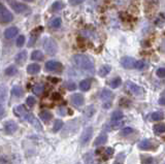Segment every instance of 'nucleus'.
<instances>
[{
    "mask_svg": "<svg viewBox=\"0 0 165 164\" xmlns=\"http://www.w3.org/2000/svg\"><path fill=\"white\" fill-rule=\"evenodd\" d=\"M72 60H73V63L79 68L83 69V70L87 71V72H90V73L94 72V62L89 56L83 54H77L74 55Z\"/></svg>",
    "mask_w": 165,
    "mask_h": 164,
    "instance_id": "1",
    "label": "nucleus"
},
{
    "mask_svg": "<svg viewBox=\"0 0 165 164\" xmlns=\"http://www.w3.org/2000/svg\"><path fill=\"white\" fill-rule=\"evenodd\" d=\"M42 46H43L44 52L50 56H53L58 52V44H57L56 40L51 37H45L42 42Z\"/></svg>",
    "mask_w": 165,
    "mask_h": 164,
    "instance_id": "2",
    "label": "nucleus"
},
{
    "mask_svg": "<svg viewBox=\"0 0 165 164\" xmlns=\"http://www.w3.org/2000/svg\"><path fill=\"white\" fill-rule=\"evenodd\" d=\"M14 19L12 14L5 7L4 5L0 4V22L2 24H8Z\"/></svg>",
    "mask_w": 165,
    "mask_h": 164,
    "instance_id": "3",
    "label": "nucleus"
},
{
    "mask_svg": "<svg viewBox=\"0 0 165 164\" xmlns=\"http://www.w3.org/2000/svg\"><path fill=\"white\" fill-rule=\"evenodd\" d=\"M44 67L50 72H60V70L62 69V64L56 60H50L45 63Z\"/></svg>",
    "mask_w": 165,
    "mask_h": 164,
    "instance_id": "4",
    "label": "nucleus"
},
{
    "mask_svg": "<svg viewBox=\"0 0 165 164\" xmlns=\"http://www.w3.org/2000/svg\"><path fill=\"white\" fill-rule=\"evenodd\" d=\"M126 87H127V89H128L129 91H130L131 93L133 94V95L135 96H141L143 94V90L141 87H139L138 85H136V84L132 83V82L128 81L127 83H126Z\"/></svg>",
    "mask_w": 165,
    "mask_h": 164,
    "instance_id": "5",
    "label": "nucleus"
},
{
    "mask_svg": "<svg viewBox=\"0 0 165 164\" xmlns=\"http://www.w3.org/2000/svg\"><path fill=\"white\" fill-rule=\"evenodd\" d=\"M10 7L15 10L17 14H22L25 10H27V5L22 2H19V1H10Z\"/></svg>",
    "mask_w": 165,
    "mask_h": 164,
    "instance_id": "6",
    "label": "nucleus"
},
{
    "mask_svg": "<svg viewBox=\"0 0 165 164\" xmlns=\"http://www.w3.org/2000/svg\"><path fill=\"white\" fill-rule=\"evenodd\" d=\"M92 134H93V128L92 127H88L84 130V132L81 133V145H86L88 144L89 140H91Z\"/></svg>",
    "mask_w": 165,
    "mask_h": 164,
    "instance_id": "7",
    "label": "nucleus"
},
{
    "mask_svg": "<svg viewBox=\"0 0 165 164\" xmlns=\"http://www.w3.org/2000/svg\"><path fill=\"white\" fill-rule=\"evenodd\" d=\"M18 130V125L15 121H6L4 123V131L8 134H12Z\"/></svg>",
    "mask_w": 165,
    "mask_h": 164,
    "instance_id": "8",
    "label": "nucleus"
},
{
    "mask_svg": "<svg viewBox=\"0 0 165 164\" xmlns=\"http://www.w3.org/2000/svg\"><path fill=\"white\" fill-rule=\"evenodd\" d=\"M135 60L132 58V57H124V58L121 59V65L124 67V68L127 69H131L134 68L135 66Z\"/></svg>",
    "mask_w": 165,
    "mask_h": 164,
    "instance_id": "9",
    "label": "nucleus"
},
{
    "mask_svg": "<svg viewBox=\"0 0 165 164\" xmlns=\"http://www.w3.org/2000/svg\"><path fill=\"white\" fill-rule=\"evenodd\" d=\"M25 120L28 121V122H29L30 124H31V125L33 126V127L36 128V129L41 130V125H40L39 121L37 120L36 118H35L34 116L32 115V114H29V113H28V114H27V116L25 117Z\"/></svg>",
    "mask_w": 165,
    "mask_h": 164,
    "instance_id": "10",
    "label": "nucleus"
},
{
    "mask_svg": "<svg viewBox=\"0 0 165 164\" xmlns=\"http://www.w3.org/2000/svg\"><path fill=\"white\" fill-rule=\"evenodd\" d=\"M71 102L73 105L75 106H81L83 104H84L85 102V98L84 96L81 95V94L79 93H77V94H73V95H71Z\"/></svg>",
    "mask_w": 165,
    "mask_h": 164,
    "instance_id": "11",
    "label": "nucleus"
},
{
    "mask_svg": "<svg viewBox=\"0 0 165 164\" xmlns=\"http://www.w3.org/2000/svg\"><path fill=\"white\" fill-rule=\"evenodd\" d=\"M14 113H15V115L17 116V117L21 118V119H24L25 120V117L27 116L28 112H27V110L25 108L24 105L20 104V105H17L15 108H14Z\"/></svg>",
    "mask_w": 165,
    "mask_h": 164,
    "instance_id": "12",
    "label": "nucleus"
},
{
    "mask_svg": "<svg viewBox=\"0 0 165 164\" xmlns=\"http://www.w3.org/2000/svg\"><path fill=\"white\" fill-rule=\"evenodd\" d=\"M100 98L103 102H111V98H113L111 91L109 90V89H103V90L101 91Z\"/></svg>",
    "mask_w": 165,
    "mask_h": 164,
    "instance_id": "13",
    "label": "nucleus"
},
{
    "mask_svg": "<svg viewBox=\"0 0 165 164\" xmlns=\"http://www.w3.org/2000/svg\"><path fill=\"white\" fill-rule=\"evenodd\" d=\"M19 33V29L17 27H10L4 31V37L6 39H12L16 37Z\"/></svg>",
    "mask_w": 165,
    "mask_h": 164,
    "instance_id": "14",
    "label": "nucleus"
},
{
    "mask_svg": "<svg viewBox=\"0 0 165 164\" xmlns=\"http://www.w3.org/2000/svg\"><path fill=\"white\" fill-rule=\"evenodd\" d=\"M27 73L31 74V76H33V74H37L38 72L40 71V66L39 64L37 63H32V64H29L27 66Z\"/></svg>",
    "mask_w": 165,
    "mask_h": 164,
    "instance_id": "15",
    "label": "nucleus"
},
{
    "mask_svg": "<svg viewBox=\"0 0 165 164\" xmlns=\"http://www.w3.org/2000/svg\"><path fill=\"white\" fill-rule=\"evenodd\" d=\"M26 59H27V51L24 50V51H21L20 53H18L15 60L18 64H21V65H22L23 63H25Z\"/></svg>",
    "mask_w": 165,
    "mask_h": 164,
    "instance_id": "16",
    "label": "nucleus"
},
{
    "mask_svg": "<svg viewBox=\"0 0 165 164\" xmlns=\"http://www.w3.org/2000/svg\"><path fill=\"white\" fill-rule=\"evenodd\" d=\"M31 59L33 61H42L43 60V53L39 50H35L31 54Z\"/></svg>",
    "mask_w": 165,
    "mask_h": 164,
    "instance_id": "17",
    "label": "nucleus"
},
{
    "mask_svg": "<svg viewBox=\"0 0 165 164\" xmlns=\"http://www.w3.org/2000/svg\"><path fill=\"white\" fill-rule=\"evenodd\" d=\"M111 67L109 66V65H102V66L99 68V70H98V74L100 76H106L107 74L111 72Z\"/></svg>",
    "mask_w": 165,
    "mask_h": 164,
    "instance_id": "18",
    "label": "nucleus"
},
{
    "mask_svg": "<svg viewBox=\"0 0 165 164\" xmlns=\"http://www.w3.org/2000/svg\"><path fill=\"white\" fill-rule=\"evenodd\" d=\"M61 24H62V20L57 17V18H54V19L49 23V26L51 28H53V29H58V28H60Z\"/></svg>",
    "mask_w": 165,
    "mask_h": 164,
    "instance_id": "19",
    "label": "nucleus"
},
{
    "mask_svg": "<svg viewBox=\"0 0 165 164\" xmlns=\"http://www.w3.org/2000/svg\"><path fill=\"white\" fill-rule=\"evenodd\" d=\"M106 140H107V135H106V133H101L96 138V140L94 142V145L101 146V145H103V144H105Z\"/></svg>",
    "mask_w": 165,
    "mask_h": 164,
    "instance_id": "20",
    "label": "nucleus"
},
{
    "mask_svg": "<svg viewBox=\"0 0 165 164\" xmlns=\"http://www.w3.org/2000/svg\"><path fill=\"white\" fill-rule=\"evenodd\" d=\"M12 94L16 97H22L23 94H24V91H23L21 86H15L12 89Z\"/></svg>",
    "mask_w": 165,
    "mask_h": 164,
    "instance_id": "21",
    "label": "nucleus"
},
{
    "mask_svg": "<svg viewBox=\"0 0 165 164\" xmlns=\"http://www.w3.org/2000/svg\"><path fill=\"white\" fill-rule=\"evenodd\" d=\"M91 88V82H90V80H84V81H81V83H79V89H81V91H88L89 89Z\"/></svg>",
    "mask_w": 165,
    "mask_h": 164,
    "instance_id": "22",
    "label": "nucleus"
},
{
    "mask_svg": "<svg viewBox=\"0 0 165 164\" xmlns=\"http://www.w3.org/2000/svg\"><path fill=\"white\" fill-rule=\"evenodd\" d=\"M39 117L43 122H48V121H50L51 119H52L53 116H52V114L50 113L49 110H42L41 113L39 114Z\"/></svg>",
    "mask_w": 165,
    "mask_h": 164,
    "instance_id": "23",
    "label": "nucleus"
},
{
    "mask_svg": "<svg viewBox=\"0 0 165 164\" xmlns=\"http://www.w3.org/2000/svg\"><path fill=\"white\" fill-rule=\"evenodd\" d=\"M63 7H64V3L62 2V1H60V0H58V1H55V2L53 3L51 10H52L53 12H59V10H61Z\"/></svg>",
    "mask_w": 165,
    "mask_h": 164,
    "instance_id": "24",
    "label": "nucleus"
},
{
    "mask_svg": "<svg viewBox=\"0 0 165 164\" xmlns=\"http://www.w3.org/2000/svg\"><path fill=\"white\" fill-rule=\"evenodd\" d=\"M17 72H18V68L15 66V65H10V66H8L4 71V73L8 76H15V74H17Z\"/></svg>",
    "mask_w": 165,
    "mask_h": 164,
    "instance_id": "25",
    "label": "nucleus"
},
{
    "mask_svg": "<svg viewBox=\"0 0 165 164\" xmlns=\"http://www.w3.org/2000/svg\"><path fill=\"white\" fill-rule=\"evenodd\" d=\"M139 149L141 150H150L152 148V145H151V142L149 140H143L139 142V145H138Z\"/></svg>",
    "mask_w": 165,
    "mask_h": 164,
    "instance_id": "26",
    "label": "nucleus"
},
{
    "mask_svg": "<svg viewBox=\"0 0 165 164\" xmlns=\"http://www.w3.org/2000/svg\"><path fill=\"white\" fill-rule=\"evenodd\" d=\"M43 90H44V87L42 84H36L32 89L33 93H34L35 95H40V94L43 92Z\"/></svg>",
    "mask_w": 165,
    "mask_h": 164,
    "instance_id": "27",
    "label": "nucleus"
},
{
    "mask_svg": "<svg viewBox=\"0 0 165 164\" xmlns=\"http://www.w3.org/2000/svg\"><path fill=\"white\" fill-rule=\"evenodd\" d=\"M122 118H123V114H122V112H120V110H116V112H113V115H111V122H116V121L122 120Z\"/></svg>",
    "mask_w": 165,
    "mask_h": 164,
    "instance_id": "28",
    "label": "nucleus"
},
{
    "mask_svg": "<svg viewBox=\"0 0 165 164\" xmlns=\"http://www.w3.org/2000/svg\"><path fill=\"white\" fill-rule=\"evenodd\" d=\"M7 97V89L5 86H0V101H4Z\"/></svg>",
    "mask_w": 165,
    "mask_h": 164,
    "instance_id": "29",
    "label": "nucleus"
},
{
    "mask_svg": "<svg viewBox=\"0 0 165 164\" xmlns=\"http://www.w3.org/2000/svg\"><path fill=\"white\" fill-rule=\"evenodd\" d=\"M153 129L157 134L164 133L165 132V124H156V125L153 127Z\"/></svg>",
    "mask_w": 165,
    "mask_h": 164,
    "instance_id": "30",
    "label": "nucleus"
},
{
    "mask_svg": "<svg viewBox=\"0 0 165 164\" xmlns=\"http://www.w3.org/2000/svg\"><path fill=\"white\" fill-rule=\"evenodd\" d=\"M121 83H122L121 78H115L113 80H111V83H109V86H111L113 89H117L118 87H120Z\"/></svg>",
    "mask_w": 165,
    "mask_h": 164,
    "instance_id": "31",
    "label": "nucleus"
},
{
    "mask_svg": "<svg viewBox=\"0 0 165 164\" xmlns=\"http://www.w3.org/2000/svg\"><path fill=\"white\" fill-rule=\"evenodd\" d=\"M63 127V121L61 120H56L54 123V126H53V131L54 132H58L60 131V129Z\"/></svg>",
    "mask_w": 165,
    "mask_h": 164,
    "instance_id": "32",
    "label": "nucleus"
},
{
    "mask_svg": "<svg viewBox=\"0 0 165 164\" xmlns=\"http://www.w3.org/2000/svg\"><path fill=\"white\" fill-rule=\"evenodd\" d=\"M94 114H95V108H94L93 105L88 106V108H86V110H85V116H86L87 118H91Z\"/></svg>",
    "mask_w": 165,
    "mask_h": 164,
    "instance_id": "33",
    "label": "nucleus"
},
{
    "mask_svg": "<svg viewBox=\"0 0 165 164\" xmlns=\"http://www.w3.org/2000/svg\"><path fill=\"white\" fill-rule=\"evenodd\" d=\"M151 119H152L153 121H160L163 119V114L160 113V112H155V113L152 114Z\"/></svg>",
    "mask_w": 165,
    "mask_h": 164,
    "instance_id": "34",
    "label": "nucleus"
},
{
    "mask_svg": "<svg viewBox=\"0 0 165 164\" xmlns=\"http://www.w3.org/2000/svg\"><path fill=\"white\" fill-rule=\"evenodd\" d=\"M133 132V129L131 127H125L121 130V135L122 136H127V135L131 134Z\"/></svg>",
    "mask_w": 165,
    "mask_h": 164,
    "instance_id": "35",
    "label": "nucleus"
},
{
    "mask_svg": "<svg viewBox=\"0 0 165 164\" xmlns=\"http://www.w3.org/2000/svg\"><path fill=\"white\" fill-rule=\"evenodd\" d=\"M26 104H27L29 108H32L35 104V98L33 96H28L27 99H26Z\"/></svg>",
    "mask_w": 165,
    "mask_h": 164,
    "instance_id": "36",
    "label": "nucleus"
},
{
    "mask_svg": "<svg viewBox=\"0 0 165 164\" xmlns=\"http://www.w3.org/2000/svg\"><path fill=\"white\" fill-rule=\"evenodd\" d=\"M24 44H25V36H24V35H20V36L17 38L16 44H17L19 48H21V47H23V46H24Z\"/></svg>",
    "mask_w": 165,
    "mask_h": 164,
    "instance_id": "37",
    "label": "nucleus"
},
{
    "mask_svg": "<svg viewBox=\"0 0 165 164\" xmlns=\"http://www.w3.org/2000/svg\"><path fill=\"white\" fill-rule=\"evenodd\" d=\"M65 87H66V89L69 91H73L77 89V85H75L73 82H67V83L65 84Z\"/></svg>",
    "mask_w": 165,
    "mask_h": 164,
    "instance_id": "38",
    "label": "nucleus"
},
{
    "mask_svg": "<svg viewBox=\"0 0 165 164\" xmlns=\"http://www.w3.org/2000/svg\"><path fill=\"white\" fill-rule=\"evenodd\" d=\"M145 66V63L143 61V60H139V61H136L135 62V66H134V68L138 69V70H141V69H143Z\"/></svg>",
    "mask_w": 165,
    "mask_h": 164,
    "instance_id": "39",
    "label": "nucleus"
},
{
    "mask_svg": "<svg viewBox=\"0 0 165 164\" xmlns=\"http://www.w3.org/2000/svg\"><path fill=\"white\" fill-rule=\"evenodd\" d=\"M156 74H157L159 78H165V67H161L156 71Z\"/></svg>",
    "mask_w": 165,
    "mask_h": 164,
    "instance_id": "40",
    "label": "nucleus"
},
{
    "mask_svg": "<svg viewBox=\"0 0 165 164\" xmlns=\"http://www.w3.org/2000/svg\"><path fill=\"white\" fill-rule=\"evenodd\" d=\"M36 42V35H31L29 38V42H28V47H33Z\"/></svg>",
    "mask_w": 165,
    "mask_h": 164,
    "instance_id": "41",
    "label": "nucleus"
},
{
    "mask_svg": "<svg viewBox=\"0 0 165 164\" xmlns=\"http://www.w3.org/2000/svg\"><path fill=\"white\" fill-rule=\"evenodd\" d=\"M122 125H123V122H122L121 120H120V121H116V122H111V126H113V129H117V128L121 127Z\"/></svg>",
    "mask_w": 165,
    "mask_h": 164,
    "instance_id": "42",
    "label": "nucleus"
},
{
    "mask_svg": "<svg viewBox=\"0 0 165 164\" xmlns=\"http://www.w3.org/2000/svg\"><path fill=\"white\" fill-rule=\"evenodd\" d=\"M84 1L85 0H69L68 2L70 5H79V4H81V3L84 2Z\"/></svg>",
    "mask_w": 165,
    "mask_h": 164,
    "instance_id": "43",
    "label": "nucleus"
},
{
    "mask_svg": "<svg viewBox=\"0 0 165 164\" xmlns=\"http://www.w3.org/2000/svg\"><path fill=\"white\" fill-rule=\"evenodd\" d=\"M152 162H153V158H151V157H147L143 160V164H152Z\"/></svg>",
    "mask_w": 165,
    "mask_h": 164,
    "instance_id": "44",
    "label": "nucleus"
},
{
    "mask_svg": "<svg viewBox=\"0 0 165 164\" xmlns=\"http://www.w3.org/2000/svg\"><path fill=\"white\" fill-rule=\"evenodd\" d=\"M4 113H5L4 108H3V105H2V104H1V103H0V118L4 116Z\"/></svg>",
    "mask_w": 165,
    "mask_h": 164,
    "instance_id": "45",
    "label": "nucleus"
},
{
    "mask_svg": "<svg viewBox=\"0 0 165 164\" xmlns=\"http://www.w3.org/2000/svg\"><path fill=\"white\" fill-rule=\"evenodd\" d=\"M105 153L109 155V156H111V155H113V150L111 149V148H106V149H105Z\"/></svg>",
    "mask_w": 165,
    "mask_h": 164,
    "instance_id": "46",
    "label": "nucleus"
},
{
    "mask_svg": "<svg viewBox=\"0 0 165 164\" xmlns=\"http://www.w3.org/2000/svg\"><path fill=\"white\" fill-rule=\"evenodd\" d=\"M117 3H118L119 5H123L125 4V3H127L129 1V0H116Z\"/></svg>",
    "mask_w": 165,
    "mask_h": 164,
    "instance_id": "47",
    "label": "nucleus"
},
{
    "mask_svg": "<svg viewBox=\"0 0 165 164\" xmlns=\"http://www.w3.org/2000/svg\"><path fill=\"white\" fill-rule=\"evenodd\" d=\"M159 104L165 105V97H162V96H161V98L159 99Z\"/></svg>",
    "mask_w": 165,
    "mask_h": 164,
    "instance_id": "48",
    "label": "nucleus"
},
{
    "mask_svg": "<svg viewBox=\"0 0 165 164\" xmlns=\"http://www.w3.org/2000/svg\"><path fill=\"white\" fill-rule=\"evenodd\" d=\"M58 114H59V115H62V116H65V108H61L59 110H58Z\"/></svg>",
    "mask_w": 165,
    "mask_h": 164,
    "instance_id": "49",
    "label": "nucleus"
},
{
    "mask_svg": "<svg viewBox=\"0 0 165 164\" xmlns=\"http://www.w3.org/2000/svg\"><path fill=\"white\" fill-rule=\"evenodd\" d=\"M24 1H26V2H32L33 0H24Z\"/></svg>",
    "mask_w": 165,
    "mask_h": 164,
    "instance_id": "50",
    "label": "nucleus"
},
{
    "mask_svg": "<svg viewBox=\"0 0 165 164\" xmlns=\"http://www.w3.org/2000/svg\"><path fill=\"white\" fill-rule=\"evenodd\" d=\"M161 96H162V97H165V91H164V92H163L162 95H161Z\"/></svg>",
    "mask_w": 165,
    "mask_h": 164,
    "instance_id": "51",
    "label": "nucleus"
},
{
    "mask_svg": "<svg viewBox=\"0 0 165 164\" xmlns=\"http://www.w3.org/2000/svg\"><path fill=\"white\" fill-rule=\"evenodd\" d=\"M113 164H122V163H120V162H115Z\"/></svg>",
    "mask_w": 165,
    "mask_h": 164,
    "instance_id": "52",
    "label": "nucleus"
}]
</instances>
